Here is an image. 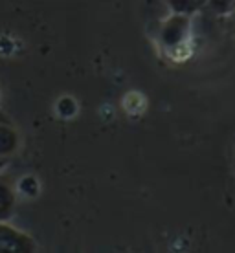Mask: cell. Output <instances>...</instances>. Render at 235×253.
<instances>
[{"instance_id": "obj_2", "label": "cell", "mask_w": 235, "mask_h": 253, "mask_svg": "<svg viewBox=\"0 0 235 253\" xmlns=\"http://www.w3.org/2000/svg\"><path fill=\"white\" fill-rule=\"evenodd\" d=\"M189 33V15L175 13L173 17L165 20L162 30H160V42L167 50H175L182 46Z\"/></svg>"}, {"instance_id": "obj_4", "label": "cell", "mask_w": 235, "mask_h": 253, "mask_svg": "<svg viewBox=\"0 0 235 253\" xmlns=\"http://www.w3.org/2000/svg\"><path fill=\"white\" fill-rule=\"evenodd\" d=\"M15 208H17V195L13 185L0 178V222H9L11 216L15 215Z\"/></svg>"}, {"instance_id": "obj_8", "label": "cell", "mask_w": 235, "mask_h": 253, "mask_svg": "<svg viewBox=\"0 0 235 253\" xmlns=\"http://www.w3.org/2000/svg\"><path fill=\"white\" fill-rule=\"evenodd\" d=\"M6 164H7V160L0 158V172H2V169H4V167H6Z\"/></svg>"}, {"instance_id": "obj_1", "label": "cell", "mask_w": 235, "mask_h": 253, "mask_svg": "<svg viewBox=\"0 0 235 253\" xmlns=\"http://www.w3.org/2000/svg\"><path fill=\"white\" fill-rule=\"evenodd\" d=\"M37 242L9 222H0V253H37Z\"/></svg>"}, {"instance_id": "obj_6", "label": "cell", "mask_w": 235, "mask_h": 253, "mask_svg": "<svg viewBox=\"0 0 235 253\" xmlns=\"http://www.w3.org/2000/svg\"><path fill=\"white\" fill-rule=\"evenodd\" d=\"M206 6L215 15H228L235 7V0H206Z\"/></svg>"}, {"instance_id": "obj_5", "label": "cell", "mask_w": 235, "mask_h": 253, "mask_svg": "<svg viewBox=\"0 0 235 253\" xmlns=\"http://www.w3.org/2000/svg\"><path fill=\"white\" fill-rule=\"evenodd\" d=\"M171 4L173 11L182 13V15H191L202 6H206V0H167Z\"/></svg>"}, {"instance_id": "obj_7", "label": "cell", "mask_w": 235, "mask_h": 253, "mask_svg": "<svg viewBox=\"0 0 235 253\" xmlns=\"http://www.w3.org/2000/svg\"><path fill=\"white\" fill-rule=\"evenodd\" d=\"M228 20H230V28H232L234 33H235V7L228 13Z\"/></svg>"}, {"instance_id": "obj_3", "label": "cell", "mask_w": 235, "mask_h": 253, "mask_svg": "<svg viewBox=\"0 0 235 253\" xmlns=\"http://www.w3.org/2000/svg\"><path fill=\"white\" fill-rule=\"evenodd\" d=\"M20 136L6 114L0 112V158L7 160L19 151Z\"/></svg>"}]
</instances>
